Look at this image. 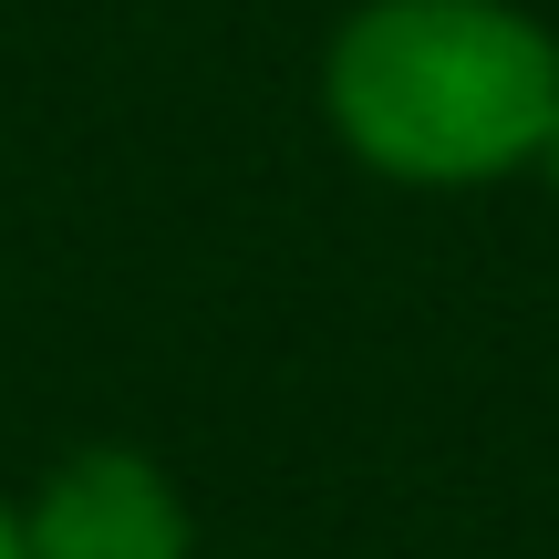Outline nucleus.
Segmentation results:
<instances>
[{"label":"nucleus","instance_id":"nucleus-1","mask_svg":"<svg viewBox=\"0 0 559 559\" xmlns=\"http://www.w3.org/2000/svg\"><path fill=\"white\" fill-rule=\"evenodd\" d=\"M321 104L373 177L487 187L539 156L559 41L508 0H362L332 32Z\"/></svg>","mask_w":559,"mask_h":559},{"label":"nucleus","instance_id":"nucleus-2","mask_svg":"<svg viewBox=\"0 0 559 559\" xmlns=\"http://www.w3.org/2000/svg\"><path fill=\"white\" fill-rule=\"evenodd\" d=\"M21 549L32 559H187L198 528H187V498L156 456L135 445H83L21 508Z\"/></svg>","mask_w":559,"mask_h":559},{"label":"nucleus","instance_id":"nucleus-4","mask_svg":"<svg viewBox=\"0 0 559 559\" xmlns=\"http://www.w3.org/2000/svg\"><path fill=\"white\" fill-rule=\"evenodd\" d=\"M539 166H549V177H559V104H549V135H539Z\"/></svg>","mask_w":559,"mask_h":559},{"label":"nucleus","instance_id":"nucleus-3","mask_svg":"<svg viewBox=\"0 0 559 559\" xmlns=\"http://www.w3.org/2000/svg\"><path fill=\"white\" fill-rule=\"evenodd\" d=\"M0 559H32V549H21V508L11 498H0Z\"/></svg>","mask_w":559,"mask_h":559}]
</instances>
